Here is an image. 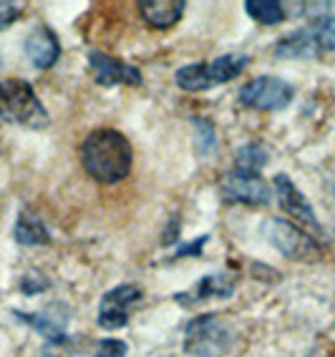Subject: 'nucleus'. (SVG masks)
<instances>
[{
  "label": "nucleus",
  "mask_w": 335,
  "mask_h": 357,
  "mask_svg": "<svg viewBox=\"0 0 335 357\" xmlns=\"http://www.w3.org/2000/svg\"><path fill=\"white\" fill-rule=\"evenodd\" d=\"M81 164L98 184H119L129 176L134 149L117 128H96L81 144Z\"/></svg>",
  "instance_id": "1"
},
{
  "label": "nucleus",
  "mask_w": 335,
  "mask_h": 357,
  "mask_svg": "<svg viewBox=\"0 0 335 357\" xmlns=\"http://www.w3.org/2000/svg\"><path fill=\"white\" fill-rule=\"evenodd\" d=\"M0 119L28 128L48 126V111L36 89L23 78H8L0 83Z\"/></svg>",
  "instance_id": "2"
},
{
  "label": "nucleus",
  "mask_w": 335,
  "mask_h": 357,
  "mask_svg": "<svg viewBox=\"0 0 335 357\" xmlns=\"http://www.w3.org/2000/svg\"><path fill=\"white\" fill-rule=\"evenodd\" d=\"M184 352L189 357H225L234 347V330L217 314H200L187 325Z\"/></svg>",
  "instance_id": "3"
},
{
  "label": "nucleus",
  "mask_w": 335,
  "mask_h": 357,
  "mask_svg": "<svg viewBox=\"0 0 335 357\" xmlns=\"http://www.w3.org/2000/svg\"><path fill=\"white\" fill-rule=\"evenodd\" d=\"M262 234L288 259H318L320 257V244L315 242V236L288 219H267Z\"/></svg>",
  "instance_id": "4"
},
{
  "label": "nucleus",
  "mask_w": 335,
  "mask_h": 357,
  "mask_svg": "<svg viewBox=\"0 0 335 357\" xmlns=\"http://www.w3.org/2000/svg\"><path fill=\"white\" fill-rule=\"evenodd\" d=\"M295 91L288 81L275 76H260L247 81L237 93L239 106L255 111H283L290 106Z\"/></svg>",
  "instance_id": "5"
},
{
  "label": "nucleus",
  "mask_w": 335,
  "mask_h": 357,
  "mask_svg": "<svg viewBox=\"0 0 335 357\" xmlns=\"http://www.w3.org/2000/svg\"><path fill=\"white\" fill-rule=\"evenodd\" d=\"M142 287H136V284H119V287L109 289L98 302V327H103V330H121V327H126L131 310L142 302Z\"/></svg>",
  "instance_id": "6"
},
{
  "label": "nucleus",
  "mask_w": 335,
  "mask_h": 357,
  "mask_svg": "<svg viewBox=\"0 0 335 357\" xmlns=\"http://www.w3.org/2000/svg\"><path fill=\"white\" fill-rule=\"evenodd\" d=\"M219 192L227 204H250V206H265L270 204V186L265 184L260 174H245V172H227L219 181Z\"/></svg>",
  "instance_id": "7"
},
{
  "label": "nucleus",
  "mask_w": 335,
  "mask_h": 357,
  "mask_svg": "<svg viewBox=\"0 0 335 357\" xmlns=\"http://www.w3.org/2000/svg\"><path fill=\"white\" fill-rule=\"evenodd\" d=\"M272 186H275L277 202H280L285 214H290L300 227L313 231V236H322V224L318 222L315 209H313V204L308 202V197L295 186V181H292L288 174H277V176L272 178Z\"/></svg>",
  "instance_id": "8"
},
{
  "label": "nucleus",
  "mask_w": 335,
  "mask_h": 357,
  "mask_svg": "<svg viewBox=\"0 0 335 357\" xmlns=\"http://www.w3.org/2000/svg\"><path fill=\"white\" fill-rule=\"evenodd\" d=\"M89 68L94 73V81L98 86H106V89H111V86H142L144 81L139 68L101 51L89 53Z\"/></svg>",
  "instance_id": "9"
},
{
  "label": "nucleus",
  "mask_w": 335,
  "mask_h": 357,
  "mask_svg": "<svg viewBox=\"0 0 335 357\" xmlns=\"http://www.w3.org/2000/svg\"><path fill=\"white\" fill-rule=\"evenodd\" d=\"M13 314L20 322H26L28 327H33L38 335H43L48 342L64 340L68 319H71V310H68L64 302H51V305H45L40 312H18V310H15Z\"/></svg>",
  "instance_id": "10"
},
{
  "label": "nucleus",
  "mask_w": 335,
  "mask_h": 357,
  "mask_svg": "<svg viewBox=\"0 0 335 357\" xmlns=\"http://www.w3.org/2000/svg\"><path fill=\"white\" fill-rule=\"evenodd\" d=\"M234 277L230 275H219V272H214V275H207L202 277L197 284H194L192 289H187V292H179L174 297L177 305L181 307H192L197 305V302H204V300H227V297H232L234 294Z\"/></svg>",
  "instance_id": "11"
},
{
  "label": "nucleus",
  "mask_w": 335,
  "mask_h": 357,
  "mask_svg": "<svg viewBox=\"0 0 335 357\" xmlns=\"http://www.w3.org/2000/svg\"><path fill=\"white\" fill-rule=\"evenodd\" d=\"M184 8H187L184 0H142L136 6V10H139V15H142L149 28L169 31V28H174L181 20Z\"/></svg>",
  "instance_id": "12"
},
{
  "label": "nucleus",
  "mask_w": 335,
  "mask_h": 357,
  "mask_svg": "<svg viewBox=\"0 0 335 357\" xmlns=\"http://www.w3.org/2000/svg\"><path fill=\"white\" fill-rule=\"evenodd\" d=\"M61 56V43L51 28H36L26 38V58L33 68L48 70Z\"/></svg>",
  "instance_id": "13"
},
{
  "label": "nucleus",
  "mask_w": 335,
  "mask_h": 357,
  "mask_svg": "<svg viewBox=\"0 0 335 357\" xmlns=\"http://www.w3.org/2000/svg\"><path fill=\"white\" fill-rule=\"evenodd\" d=\"M13 236L15 242L23 244V247H45V244H51V231L43 224V219L28 209L20 211L18 219H15Z\"/></svg>",
  "instance_id": "14"
},
{
  "label": "nucleus",
  "mask_w": 335,
  "mask_h": 357,
  "mask_svg": "<svg viewBox=\"0 0 335 357\" xmlns=\"http://www.w3.org/2000/svg\"><path fill=\"white\" fill-rule=\"evenodd\" d=\"M318 45L310 28H300V31H292L290 36H285L283 40H277L275 45V56L277 58H313L318 56Z\"/></svg>",
  "instance_id": "15"
},
{
  "label": "nucleus",
  "mask_w": 335,
  "mask_h": 357,
  "mask_svg": "<svg viewBox=\"0 0 335 357\" xmlns=\"http://www.w3.org/2000/svg\"><path fill=\"white\" fill-rule=\"evenodd\" d=\"M247 56H239V53H227V56L217 58L212 63H207V76H209V83L212 86H219V83H230L232 78H237L242 70L247 68Z\"/></svg>",
  "instance_id": "16"
},
{
  "label": "nucleus",
  "mask_w": 335,
  "mask_h": 357,
  "mask_svg": "<svg viewBox=\"0 0 335 357\" xmlns=\"http://www.w3.org/2000/svg\"><path fill=\"white\" fill-rule=\"evenodd\" d=\"M270 161V153L262 144H245V146H239L237 153H234V169L237 172H245V174H260L267 166Z\"/></svg>",
  "instance_id": "17"
},
{
  "label": "nucleus",
  "mask_w": 335,
  "mask_h": 357,
  "mask_svg": "<svg viewBox=\"0 0 335 357\" xmlns=\"http://www.w3.org/2000/svg\"><path fill=\"white\" fill-rule=\"evenodd\" d=\"M245 10L252 20H258L262 26H277V23H283L288 18L285 6L277 3V0H247Z\"/></svg>",
  "instance_id": "18"
},
{
  "label": "nucleus",
  "mask_w": 335,
  "mask_h": 357,
  "mask_svg": "<svg viewBox=\"0 0 335 357\" xmlns=\"http://www.w3.org/2000/svg\"><path fill=\"white\" fill-rule=\"evenodd\" d=\"M174 81L181 91H189V93H200V91L212 89L209 76H207V63L181 66V68L174 73Z\"/></svg>",
  "instance_id": "19"
},
{
  "label": "nucleus",
  "mask_w": 335,
  "mask_h": 357,
  "mask_svg": "<svg viewBox=\"0 0 335 357\" xmlns=\"http://www.w3.org/2000/svg\"><path fill=\"white\" fill-rule=\"evenodd\" d=\"M310 33L315 38V45L320 53L335 51V15H318L313 23H310Z\"/></svg>",
  "instance_id": "20"
},
{
  "label": "nucleus",
  "mask_w": 335,
  "mask_h": 357,
  "mask_svg": "<svg viewBox=\"0 0 335 357\" xmlns=\"http://www.w3.org/2000/svg\"><path fill=\"white\" fill-rule=\"evenodd\" d=\"M192 123L197 128V151L202 156H209L217 149V131L207 119H192Z\"/></svg>",
  "instance_id": "21"
},
{
  "label": "nucleus",
  "mask_w": 335,
  "mask_h": 357,
  "mask_svg": "<svg viewBox=\"0 0 335 357\" xmlns=\"http://www.w3.org/2000/svg\"><path fill=\"white\" fill-rule=\"evenodd\" d=\"M126 342L124 340H114V337H106L98 342L96 347V355L94 357H126Z\"/></svg>",
  "instance_id": "22"
},
{
  "label": "nucleus",
  "mask_w": 335,
  "mask_h": 357,
  "mask_svg": "<svg viewBox=\"0 0 335 357\" xmlns=\"http://www.w3.org/2000/svg\"><path fill=\"white\" fill-rule=\"evenodd\" d=\"M20 18V6L15 3H8V0H0V31H6Z\"/></svg>",
  "instance_id": "23"
},
{
  "label": "nucleus",
  "mask_w": 335,
  "mask_h": 357,
  "mask_svg": "<svg viewBox=\"0 0 335 357\" xmlns=\"http://www.w3.org/2000/svg\"><path fill=\"white\" fill-rule=\"evenodd\" d=\"M209 236H202V239H194L192 244H184V247L177 249V257H200L202 255V247L207 244Z\"/></svg>",
  "instance_id": "24"
}]
</instances>
